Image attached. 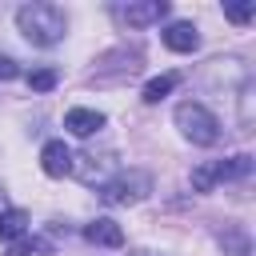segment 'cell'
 Returning a JSON list of instances; mask_svg holds the SVG:
<instances>
[{
  "label": "cell",
  "mask_w": 256,
  "mask_h": 256,
  "mask_svg": "<svg viewBox=\"0 0 256 256\" xmlns=\"http://www.w3.org/2000/svg\"><path fill=\"white\" fill-rule=\"evenodd\" d=\"M16 76H20L16 60H12V56H0V80H16Z\"/></svg>",
  "instance_id": "obj_16"
},
{
  "label": "cell",
  "mask_w": 256,
  "mask_h": 256,
  "mask_svg": "<svg viewBox=\"0 0 256 256\" xmlns=\"http://www.w3.org/2000/svg\"><path fill=\"white\" fill-rule=\"evenodd\" d=\"M108 120H104V112H96V108H68L64 112V128L72 132V136H92V132H100Z\"/></svg>",
  "instance_id": "obj_7"
},
{
  "label": "cell",
  "mask_w": 256,
  "mask_h": 256,
  "mask_svg": "<svg viewBox=\"0 0 256 256\" xmlns=\"http://www.w3.org/2000/svg\"><path fill=\"white\" fill-rule=\"evenodd\" d=\"M148 192H152V176H148L144 168H120L116 176H108V180L100 184V200L112 204V208L140 204Z\"/></svg>",
  "instance_id": "obj_2"
},
{
  "label": "cell",
  "mask_w": 256,
  "mask_h": 256,
  "mask_svg": "<svg viewBox=\"0 0 256 256\" xmlns=\"http://www.w3.org/2000/svg\"><path fill=\"white\" fill-rule=\"evenodd\" d=\"M84 240H92L100 248H120L124 244V228L116 220H108V216H96L92 224H84Z\"/></svg>",
  "instance_id": "obj_8"
},
{
  "label": "cell",
  "mask_w": 256,
  "mask_h": 256,
  "mask_svg": "<svg viewBox=\"0 0 256 256\" xmlns=\"http://www.w3.org/2000/svg\"><path fill=\"white\" fill-rule=\"evenodd\" d=\"M132 256H156V252H132Z\"/></svg>",
  "instance_id": "obj_18"
},
{
  "label": "cell",
  "mask_w": 256,
  "mask_h": 256,
  "mask_svg": "<svg viewBox=\"0 0 256 256\" xmlns=\"http://www.w3.org/2000/svg\"><path fill=\"white\" fill-rule=\"evenodd\" d=\"M28 228H32V220H28L24 208H4V212H0V240L16 244L20 236H28Z\"/></svg>",
  "instance_id": "obj_10"
},
{
  "label": "cell",
  "mask_w": 256,
  "mask_h": 256,
  "mask_svg": "<svg viewBox=\"0 0 256 256\" xmlns=\"http://www.w3.org/2000/svg\"><path fill=\"white\" fill-rule=\"evenodd\" d=\"M176 84H180V72H164V76H152V80L144 84V100H148V104H160V100H164V96H168Z\"/></svg>",
  "instance_id": "obj_11"
},
{
  "label": "cell",
  "mask_w": 256,
  "mask_h": 256,
  "mask_svg": "<svg viewBox=\"0 0 256 256\" xmlns=\"http://www.w3.org/2000/svg\"><path fill=\"white\" fill-rule=\"evenodd\" d=\"M176 128H180L192 144H204V148H212V144L220 140V120H216L204 104H196V100L176 104Z\"/></svg>",
  "instance_id": "obj_3"
},
{
  "label": "cell",
  "mask_w": 256,
  "mask_h": 256,
  "mask_svg": "<svg viewBox=\"0 0 256 256\" xmlns=\"http://www.w3.org/2000/svg\"><path fill=\"white\" fill-rule=\"evenodd\" d=\"M248 172H252V156L248 152H236L228 160H204L200 168H192V188L208 192V188H216L224 180H244Z\"/></svg>",
  "instance_id": "obj_4"
},
{
  "label": "cell",
  "mask_w": 256,
  "mask_h": 256,
  "mask_svg": "<svg viewBox=\"0 0 256 256\" xmlns=\"http://www.w3.org/2000/svg\"><path fill=\"white\" fill-rule=\"evenodd\" d=\"M60 84V72L56 68H36V72H28V88L32 92H52Z\"/></svg>",
  "instance_id": "obj_12"
},
{
  "label": "cell",
  "mask_w": 256,
  "mask_h": 256,
  "mask_svg": "<svg viewBox=\"0 0 256 256\" xmlns=\"http://www.w3.org/2000/svg\"><path fill=\"white\" fill-rule=\"evenodd\" d=\"M40 168H44L48 176H68V172H72V148H68L64 140H48V144L40 148Z\"/></svg>",
  "instance_id": "obj_6"
},
{
  "label": "cell",
  "mask_w": 256,
  "mask_h": 256,
  "mask_svg": "<svg viewBox=\"0 0 256 256\" xmlns=\"http://www.w3.org/2000/svg\"><path fill=\"white\" fill-rule=\"evenodd\" d=\"M8 208V192H4V184H0V212Z\"/></svg>",
  "instance_id": "obj_17"
},
{
  "label": "cell",
  "mask_w": 256,
  "mask_h": 256,
  "mask_svg": "<svg viewBox=\"0 0 256 256\" xmlns=\"http://www.w3.org/2000/svg\"><path fill=\"white\" fill-rule=\"evenodd\" d=\"M220 244H228V248H232V256H248V232H244L240 224H228V228H224V236H220Z\"/></svg>",
  "instance_id": "obj_13"
},
{
  "label": "cell",
  "mask_w": 256,
  "mask_h": 256,
  "mask_svg": "<svg viewBox=\"0 0 256 256\" xmlns=\"http://www.w3.org/2000/svg\"><path fill=\"white\" fill-rule=\"evenodd\" d=\"M44 248H48L44 240H28V236H20V240L8 248V256H28V252H44Z\"/></svg>",
  "instance_id": "obj_15"
},
{
  "label": "cell",
  "mask_w": 256,
  "mask_h": 256,
  "mask_svg": "<svg viewBox=\"0 0 256 256\" xmlns=\"http://www.w3.org/2000/svg\"><path fill=\"white\" fill-rule=\"evenodd\" d=\"M16 28H20V36H24L28 44L52 48V44L64 40L68 16H64L56 4H24V8H16Z\"/></svg>",
  "instance_id": "obj_1"
},
{
  "label": "cell",
  "mask_w": 256,
  "mask_h": 256,
  "mask_svg": "<svg viewBox=\"0 0 256 256\" xmlns=\"http://www.w3.org/2000/svg\"><path fill=\"white\" fill-rule=\"evenodd\" d=\"M224 16H228L232 24H248V20L256 16V4H252V0H244V4H224Z\"/></svg>",
  "instance_id": "obj_14"
},
{
  "label": "cell",
  "mask_w": 256,
  "mask_h": 256,
  "mask_svg": "<svg viewBox=\"0 0 256 256\" xmlns=\"http://www.w3.org/2000/svg\"><path fill=\"white\" fill-rule=\"evenodd\" d=\"M164 16H168V0H140V4L120 8V20L128 28H148V24H160Z\"/></svg>",
  "instance_id": "obj_5"
},
{
  "label": "cell",
  "mask_w": 256,
  "mask_h": 256,
  "mask_svg": "<svg viewBox=\"0 0 256 256\" xmlns=\"http://www.w3.org/2000/svg\"><path fill=\"white\" fill-rule=\"evenodd\" d=\"M164 44H168L172 52H196V48H200V32H196V24L176 20V24L164 28Z\"/></svg>",
  "instance_id": "obj_9"
}]
</instances>
